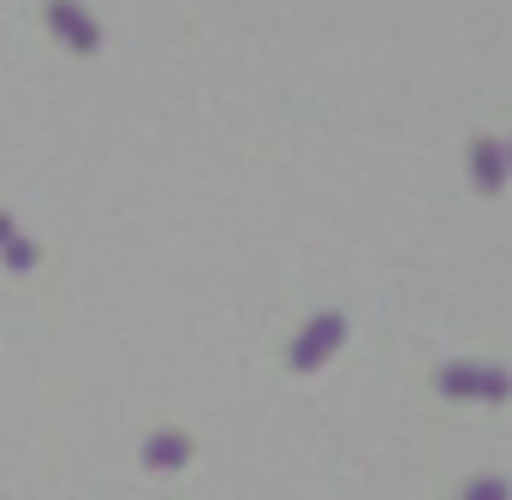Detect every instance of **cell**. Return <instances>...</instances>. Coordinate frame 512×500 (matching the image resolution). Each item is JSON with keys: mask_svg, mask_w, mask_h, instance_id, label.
<instances>
[{"mask_svg": "<svg viewBox=\"0 0 512 500\" xmlns=\"http://www.w3.org/2000/svg\"><path fill=\"white\" fill-rule=\"evenodd\" d=\"M340 334H346V328H340V316H328V322H316V328H310V334L298 340V352H292V364H298V370H304V364H322V358H328V346H334Z\"/></svg>", "mask_w": 512, "mask_h": 500, "instance_id": "obj_1", "label": "cell"}, {"mask_svg": "<svg viewBox=\"0 0 512 500\" xmlns=\"http://www.w3.org/2000/svg\"><path fill=\"white\" fill-rule=\"evenodd\" d=\"M507 179V149H495V143H477V185L483 191H495Z\"/></svg>", "mask_w": 512, "mask_h": 500, "instance_id": "obj_4", "label": "cell"}, {"mask_svg": "<svg viewBox=\"0 0 512 500\" xmlns=\"http://www.w3.org/2000/svg\"><path fill=\"white\" fill-rule=\"evenodd\" d=\"M507 161H512V149H507Z\"/></svg>", "mask_w": 512, "mask_h": 500, "instance_id": "obj_6", "label": "cell"}, {"mask_svg": "<svg viewBox=\"0 0 512 500\" xmlns=\"http://www.w3.org/2000/svg\"><path fill=\"white\" fill-rule=\"evenodd\" d=\"M441 387L447 393H507L512 381L507 375H489V370H441Z\"/></svg>", "mask_w": 512, "mask_h": 500, "instance_id": "obj_3", "label": "cell"}, {"mask_svg": "<svg viewBox=\"0 0 512 500\" xmlns=\"http://www.w3.org/2000/svg\"><path fill=\"white\" fill-rule=\"evenodd\" d=\"M179 459H185V441H179V435H155V441H149V465H155V471H161V465H179Z\"/></svg>", "mask_w": 512, "mask_h": 500, "instance_id": "obj_5", "label": "cell"}, {"mask_svg": "<svg viewBox=\"0 0 512 500\" xmlns=\"http://www.w3.org/2000/svg\"><path fill=\"white\" fill-rule=\"evenodd\" d=\"M48 18H54V30H60L72 48H96V24H84V12H78V6L54 0V6H48Z\"/></svg>", "mask_w": 512, "mask_h": 500, "instance_id": "obj_2", "label": "cell"}]
</instances>
